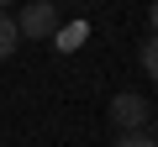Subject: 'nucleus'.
Returning <instances> with one entry per match:
<instances>
[{
    "mask_svg": "<svg viewBox=\"0 0 158 147\" xmlns=\"http://www.w3.org/2000/svg\"><path fill=\"white\" fill-rule=\"evenodd\" d=\"M16 42H21L16 16H11V11H0V58H11V53H16Z\"/></svg>",
    "mask_w": 158,
    "mask_h": 147,
    "instance_id": "3",
    "label": "nucleus"
},
{
    "mask_svg": "<svg viewBox=\"0 0 158 147\" xmlns=\"http://www.w3.org/2000/svg\"><path fill=\"white\" fill-rule=\"evenodd\" d=\"M142 74L158 84V37H148V42H142Z\"/></svg>",
    "mask_w": 158,
    "mask_h": 147,
    "instance_id": "5",
    "label": "nucleus"
},
{
    "mask_svg": "<svg viewBox=\"0 0 158 147\" xmlns=\"http://www.w3.org/2000/svg\"><path fill=\"white\" fill-rule=\"evenodd\" d=\"M79 42H85V21H74V26H58V37H53V47H63V53H74Z\"/></svg>",
    "mask_w": 158,
    "mask_h": 147,
    "instance_id": "4",
    "label": "nucleus"
},
{
    "mask_svg": "<svg viewBox=\"0 0 158 147\" xmlns=\"http://www.w3.org/2000/svg\"><path fill=\"white\" fill-rule=\"evenodd\" d=\"M148 21H153V37H158V6H153V11H148Z\"/></svg>",
    "mask_w": 158,
    "mask_h": 147,
    "instance_id": "7",
    "label": "nucleus"
},
{
    "mask_svg": "<svg viewBox=\"0 0 158 147\" xmlns=\"http://www.w3.org/2000/svg\"><path fill=\"white\" fill-rule=\"evenodd\" d=\"M111 147H158V142H153V131H121Z\"/></svg>",
    "mask_w": 158,
    "mask_h": 147,
    "instance_id": "6",
    "label": "nucleus"
},
{
    "mask_svg": "<svg viewBox=\"0 0 158 147\" xmlns=\"http://www.w3.org/2000/svg\"><path fill=\"white\" fill-rule=\"evenodd\" d=\"M111 121H116L121 131H148V126H153V105H148L142 95H132V89H127V95H116V100H111Z\"/></svg>",
    "mask_w": 158,
    "mask_h": 147,
    "instance_id": "2",
    "label": "nucleus"
},
{
    "mask_svg": "<svg viewBox=\"0 0 158 147\" xmlns=\"http://www.w3.org/2000/svg\"><path fill=\"white\" fill-rule=\"evenodd\" d=\"M58 26H63V16H58L53 0H32V6H21V11H16V32H21V37H32V42L58 37Z\"/></svg>",
    "mask_w": 158,
    "mask_h": 147,
    "instance_id": "1",
    "label": "nucleus"
}]
</instances>
